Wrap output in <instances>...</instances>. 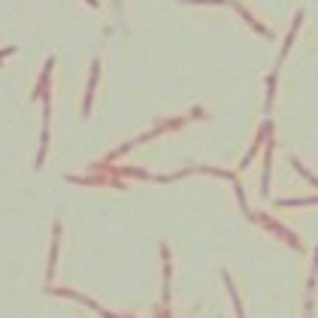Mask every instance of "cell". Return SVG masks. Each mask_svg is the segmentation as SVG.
<instances>
[{
    "label": "cell",
    "instance_id": "6da1fadb",
    "mask_svg": "<svg viewBox=\"0 0 318 318\" xmlns=\"http://www.w3.org/2000/svg\"><path fill=\"white\" fill-rule=\"evenodd\" d=\"M94 85H97V61L91 67V79H88V91H85V115L91 112V97H94Z\"/></svg>",
    "mask_w": 318,
    "mask_h": 318
},
{
    "label": "cell",
    "instance_id": "7a4b0ae2",
    "mask_svg": "<svg viewBox=\"0 0 318 318\" xmlns=\"http://www.w3.org/2000/svg\"><path fill=\"white\" fill-rule=\"evenodd\" d=\"M88 3H91V6H97V0H88Z\"/></svg>",
    "mask_w": 318,
    "mask_h": 318
}]
</instances>
